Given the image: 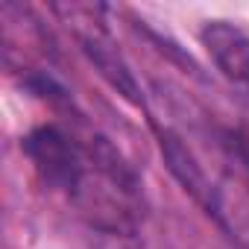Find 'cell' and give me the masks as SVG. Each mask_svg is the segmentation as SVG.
Returning a JSON list of instances; mask_svg holds the SVG:
<instances>
[{"instance_id": "1", "label": "cell", "mask_w": 249, "mask_h": 249, "mask_svg": "<svg viewBox=\"0 0 249 249\" xmlns=\"http://www.w3.org/2000/svg\"><path fill=\"white\" fill-rule=\"evenodd\" d=\"M199 38L217 71L249 94V33L229 21H208Z\"/></svg>"}, {"instance_id": "2", "label": "cell", "mask_w": 249, "mask_h": 249, "mask_svg": "<svg viewBox=\"0 0 249 249\" xmlns=\"http://www.w3.org/2000/svg\"><path fill=\"white\" fill-rule=\"evenodd\" d=\"M159 147H161V156L167 161V170L176 176V182L194 196L196 205L205 208V214H211L214 220L223 223V208H220V196L211 185V179L205 176L202 164L194 159V153L182 144L179 135H173L170 129H159Z\"/></svg>"}, {"instance_id": "3", "label": "cell", "mask_w": 249, "mask_h": 249, "mask_svg": "<svg viewBox=\"0 0 249 249\" xmlns=\"http://www.w3.org/2000/svg\"><path fill=\"white\" fill-rule=\"evenodd\" d=\"M82 50H85V56L91 59V65L103 73V79H106L117 94H123L129 103L141 106V91H138V82H135L132 71L126 68V62L120 59V53H117L108 41H103V38H97V36H85V38H82Z\"/></svg>"}, {"instance_id": "4", "label": "cell", "mask_w": 249, "mask_h": 249, "mask_svg": "<svg viewBox=\"0 0 249 249\" xmlns=\"http://www.w3.org/2000/svg\"><path fill=\"white\" fill-rule=\"evenodd\" d=\"M226 150H229V156L237 161V167L243 170V176H246V182H249V138L240 135V132H229Z\"/></svg>"}]
</instances>
